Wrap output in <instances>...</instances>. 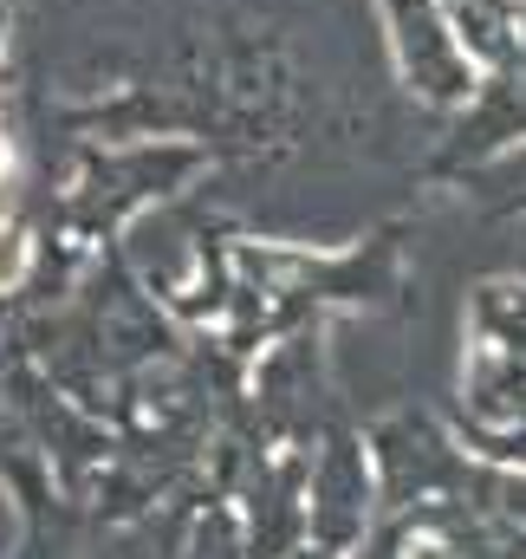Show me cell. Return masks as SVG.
<instances>
[{
	"label": "cell",
	"mask_w": 526,
	"mask_h": 559,
	"mask_svg": "<svg viewBox=\"0 0 526 559\" xmlns=\"http://www.w3.org/2000/svg\"><path fill=\"white\" fill-rule=\"evenodd\" d=\"M26 261H33V241H26L13 222H0V293H7V286H20Z\"/></svg>",
	"instance_id": "6da1fadb"
},
{
	"label": "cell",
	"mask_w": 526,
	"mask_h": 559,
	"mask_svg": "<svg viewBox=\"0 0 526 559\" xmlns=\"http://www.w3.org/2000/svg\"><path fill=\"white\" fill-rule=\"evenodd\" d=\"M7 169H13V150H7V138H0V176H7Z\"/></svg>",
	"instance_id": "7a4b0ae2"
}]
</instances>
